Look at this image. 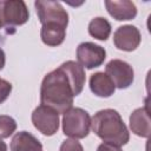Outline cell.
I'll return each mask as SVG.
<instances>
[{"label":"cell","mask_w":151,"mask_h":151,"mask_svg":"<svg viewBox=\"0 0 151 151\" xmlns=\"http://www.w3.org/2000/svg\"><path fill=\"white\" fill-rule=\"evenodd\" d=\"M72 85L66 73L60 68H55L47 73L40 86V103L58 113H65L73 105L74 98Z\"/></svg>","instance_id":"cell-1"},{"label":"cell","mask_w":151,"mask_h":151,"mask_svg":"<svg viewBox=\"0 0 151 151\" xmlns=\"http://www.w3.org/2000/svg\"><path fill=\"white\" fill-rule=\"evenodd\" d=\"M91 130L104 143L123 146L130 140V132L122 116L113 109L98 111L91 118Z\"/></svg>","instance_id":"cell-2"},{"label":"cell","mask_w":151,"mask_h":151,"mask_svg":"<svg viewBox=\"0 0 151 151\" xmlns=\"http://www.w3.org/2000/svg\"><path fill=\"white\" fill-rule=\"evenodd\" d=\"M63 132L72 139H83L88 136L91 117L81 107H71L63 114Z\"/></svg>","instance_id":"cell-3"},{"label":"cell","mask_w":151,"mask_h":151,"mask_svg":"<svg viewBox=\"0 0 151 151\" xmlns=\"http://www.w3.org/2000/svg\"><path fill=\"white\" fill-rule=\"evenodd\" d=\"M38 19L41 25L44 24H59L65 27L68 25V13L59 1H44L38 0L34 2Z\"/></svg>","instance_id":"cell-4"},{"label":"cell","mask_w":151,"mask_h":151,"mask_svg":"<svg viewBox=\"0 0 151 151\" xmlns=\"http://www.w3.org/2000/svg\"><path fill=\"white\" fill-rule=\"evenodd\" d=\"M31 119L34 127L44 136H53L59 130V113L46 105L37 106L32 112Z\"/></svg>","instance_id":"cell-5"},{"label":"cell","mask_w":151,"mask_h":151,"mask_svg":"<svg viewBox=\"0 0 151 151\" xmlns=\"http://www.w3.org/2000/svg\"><path fill=\"white\" fill-rule=\"evenodd\" d=\"M105 73L112 80L116 88L125 90L130 87L134 80L132 66L120 59H112L105 66Z\"/></svg>","instance_id":"cell-6"},{"label":"cell","mask_w":151,"mask_h":151,"mask_svg":"<svg viewBox=\"0 0 151 151\" xmlns=\"http://www.w3.org/2000/svg\"><path fill=\"white\" fill-rule=\"evenodd\" d=\"M1 15L4 25L9 27L21 26L29 19L28 8L22 0L1 1Z\"/></svg>","instance_id":"cell-7"},{"label":"cell","mask_w":151,"mask_h":151,"mask_svg":"<svg viewBox=\"0 0 151 151\" xmlns=\"http://www.w3.org/2000/svg\"><path fill=\"white\" fill-rule=\"evenodd\" d=\"M76 55L78 60L77 63L87 70H92L94 67H99L104 63L106 58V51L100 45L85 41L78 45Z\"/></svg>","instance_id":"cell-8"},{"label":"cell","mask_w":151,"mask_h":151,"mask_svg":"<svg viewBox=\"0 0 151 151\" xmlns=\"http://www.w3.org/2000/svg\"><path fill=\"white\" fill-rule=\"evenodd\" d=\"M142 41V34L136 26L123 25L119 26L113 33V44L114 46L125 52L134 51Z\"/></svg>","instance_id":"cell-9"},{"label":"cell","mask_w":151,"mask_h":151,"mask_svg":"<svg viewBox=\"0 0 151 151\" xmlns=\"http://www.w3.org/2000/svg\"><path fill=\"white\" fill-rule=\"evenodd\" d=\"M105 7L107 13L118 21L132 20L137 15V7L134 2L130 0H119V1H105Z\"/></svg>","instance_id":"cell-10"},{"label":"cell","mask_w":151,"mask_h":151,"mask_svg":"<svg viewBox=\"0 0 151 151\" xmlns=\"http://www.w3.org/2000/svg\"><path fill=\"white\" fill-rule=\"evenodd\" d=\"M129 120H130V129L136 136L149 138L151 132V123H150L147 105H145L144 107L136 109L131 113Z\"/></svg>","instance_id":"cell-11"},{"label":"cell","mask_w":151,"mask_h":151,"mask_svg":"<svg viewBox=\"0 0 151 151\" xmlns=\"http://www.w3.org/2000/svg\"><path fill=\"white\" fill-rule=\"evenodd\" d=\"M59 67L66 73L67 78L72 85L74 96H79L84 88L85 80H86L84 67L79 63L73 61V60H67V61L63 63Z\"/></svg>","instance_id":"cell-12"},{"label":"cell","mask_w":151,"mask_h":151,"mask_svg":"<svg viewBox=\"0 0 151 151\" xmlns=\"http://www.w3.org/2000/svg\"><path fill=\"white\" fill-rule=\"evenodd\" d=\"M66 28L67 27L59 24L41 25V29H40L41 41L50 47H57L61 45L66 38Z\"/></svg>","instance_id":"cell-13"},{"label":"cell","mask_w":151,"mask_h":151,"mask_svg":"<svg viewBox=\"0 0 151 151\" xmlns=\"http://www.w3.org/2000/svg\"><path fill=\"white\" fill-rule=\"evenodd\" d=\"M90 90L97 97L109 98L114 93L116 87L106 73L97 72L90 77Z\"/></svg>","instance_id":"cell-14"},{"label":"cell","mask_w":151,"mask_h":151,"mask_svg":"<svg viewBox=\"0 0 151 151\" xmlns=\"http://www.w3.org/2000/svg\"><path fill=\"white\" fill-rule=\"evenodd\" d=\"M9 149L11 151H42V144L32 133L19 131L13 136Z\"/></svg>","instance_id":"cell-15"},{"label":"cell","mask_w":151,"mask_h":151,"mask_svg":"<svg viewBox=\"0 0 151 151\" xmlns=\"http://www.w3.org/2000/svg\"><path fill=\"white\" fill-rule=\"evenodd\" d=\"M111 24L107 21V19L103 17H96L93 18L88 24V34L93 37L97 40L105 41L109 39L111 34Z\"/></svg>","instance_id":"cell-16"},{"label":"cell","mask_w":151,"mask_h":151,"mask_svg":"<svg viewBox=\"0 0 151 151\" xmlns=\"http://www.w3.org/2000/svg\"><path fill=\"white\" fill-rule=\"evenodd\" d=\"M15 130H17V122L7 114H1L0 116V139L8 138L15 132Z\"/></svg>","instance_id":"cell-17"},{"label":"cell","mask_w":151,"mask_h":151,"mask_svg":"<svg viewBox=\"0 0 151 151\" xmlns=\"http://www.w3.org/2000/svg\"><path fill=\"white\" fill-rule=\"evenodd\" d=\"M59 151H84V147L77 139L70 138L61 143Z\"/></svg>","instance_id":"cell-18"},{"label":"cell","mask_w":151,"mask_h":151,"mask_svg":"<svg viewBox=\"0 0 151 151\" xmlns=\"http://www.w3.org/2000/svg\"><path fill=\"white\" fill-rule=\"evenodd\" d=\"M12 92V84L2 78H0V104H2Z\"/></svg>","instance_id":"cell-19"},{"label":"cell","mask_w":151,"mask_h":151,"mask_svg":"<svg viewBox=\"0 0 151 151\" xmlns=\"http://www.w3.org/2000/svg\"><path fill=\"white\" fill-rule=\"evenodd\" d=\"M97 151H123L120 149V146H116V145H112V144H109V143H101Z\"/></svg>","instance_id":"cell-20"},{"label":"cell","mask_w":151,"mask_h":151,"mask_svg":"<svg viewBox=\"0 0 151 151\" xmlns=\"http://www.w3.org/2000/svg\"><path fill=\"white\" fill-rule=\"evenodd\" d=\"M5 63H6V54H5L4 50L0 47V71L4 68V66H5Z\"/></svg>","instance_id":"cell-21"},{"label":"cell","mask_w":151,"mask_h":151,"mask_svg":"<svg viewBox=\"0 0 151 151\" xmlns=\"http://www.w3.org/2000/svg\"><path fill=\"white\" fill-rule=\"evenodd\" d=\"M0 151H7V145L2 139H0Z\"/></svg>","instance_id":"cell-22"},{"label":"cell","mask_w":151,"mask_h":151,"mask_svg":"<svg viewBox=\"0 0 151 151\" xmlns=\"http://www.w3.org/2000/svg\"><path fill=\"white\" fill-rule=\"evenodd\" d=\"M4 25V20H2V15H1V1H0V28H2Z\"/></svg>","instance_id":"cell-23"}]
</instances>
